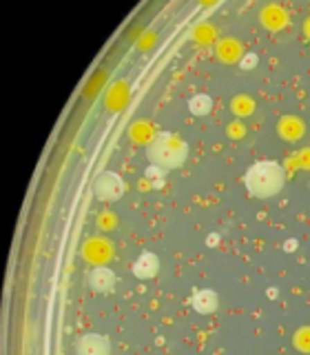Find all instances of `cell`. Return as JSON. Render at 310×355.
I'll return each mask as SVG.
<instances>
[{
    "instance_id": "3",
    "label": "cell",
    "mask_w": 310,
    "mask_h": 355,
    "mask_svg": "<svg viewBox=\"0 0 310 355\" xmlns=\"http://www.w3.org/2000/svg\"><path fill=\"white\" fill-rule=\"evenodd\" d=\"M127 184L125 178L116 171H100L93 180V196L100 202H118V200L125 196Z\"/></svg>"
},
{
    "instance_id": "7",
    "label": "cell",
    "mask_w": 310,
    "mask_h": 355,
    "mask_svg": "<svg viewBox=\"0 0 310 355\" xmlns=\"http://www.w3.org/2000/svg\"><path fill=\"white\" fill-rule=\"evenodd\" d=\"M191 306L199 315H210V313H215L219 306V295L213 291V288H199V291H195L191 297Z\"/></svg>"
},
{
    "instance_id": "12",
    "label": "cell",
    "mask_w": 310,
    "mask_h": 355,
    "mask_svg": "<svg viewBox=\"0 0 310 355\" xmlns=\"http://www.w3.org/2000/svg\"><path fill=\"white\" fill-rule=\"evenodd\" d=\"M206 242H208V244H217V242H219V236H208Z\"/></svg>"
},
{
    "instance_id": "13",
    "label": "cell",
    "mask_w": 310,
    "mask_h": 355,
    "mask_svg": "<svg viewBox=\"0 0 310 355\" xmlns=\"http://www.w3.org/2000/svg\"><path fill=\"white\" fill-rule=\"evenodd\" d=\"M268 297H277V288H268Z\"/></svg>"
},
{
    "instance_id": "6",
    "label": "cell",
    "mask_w": 310,
    "mask_h": 355,
    "mask_svg": "<svg viewBox=\"0 0 310 355\" xmlns=\"http://www.w3.org/2000/svg\"><path fill=\"white\" fill-rule=\"evenodd\" d=\"M131 271L138 280H153L160 271V258L153 251H144L138 255L136 262H133Z\"/></svg>"
},
{
    "instance_id": "9",
    "label": "cell",
    "mask_w": 310,
    "mask_h": 355,
    "mask_svg": "<svg viewBox=\"0 0 310 355\" xmlns=\"http://www.w3.org/2000/svg\"><path fill=\"white\" fill-rule=\"evenodd\" d=\"M144 175L149 178L155 189H162L164 187V178H166V169H162V166H155V164H149L147 171H144Z\"/></svg>"
},
{
    "instance_id": "8",
    "label": "cell",
    "mask_w": 310,
    "mask_h": 355,
    "mask_svg": "<svg viewBox=\"0 0 310 355\" xmlns=\"http://www.w3.org/2000/svg\"><path fill=\"white\" fill-rule=\"evenodd\" d=\"M210 109H213V98L208 94H195L188 98V111L193 116H208Z\"/></svg>"
},
{
    "instance_id": "4",
    "label": "cell",
    "mask_w": 310,
    "mask_h": 355,
    "mask_svg": "<svg viewBox=\"0 0 310 355\" xmlns=\"http://www.w3.org/2000/svg\"><path fill=\"white\" fill-rule=\"evenodd\" d=\"M113 347H111V340L102 333H82L80 338L75 340V355H111Z\"/></svg>"
},
{
    "instance_id": "11",
    "label": "cell",
    "mask_w": 310,
    "mask_h": 355,
    "mask_svg": "<svg viewBox=\"0 0 310 355\" xmlns=\"http://www.w3.org/2000/svg\"><path fill=\"white\" fill-rule=\"evenodd\" d=\"M295 249H297V240H295V238H291V240H286V242H284V251H286V253H293Z\"/></svg>"
},
{
    "instance_id": "2",
    "label": "cell",
    "mask_w": 310,
    "mask_h": 355,
    "mask_svg": "<svg viewBox=\"0 0 310 355\" xmlns=\"http://www.w3.org/2000/svg\"><path fill=\"white\" fill-rule=\"evenodd\" d=\"M147 158L151 164L166 171L180 169L188 158V144L173 131H160L147 144Z\"/></svg>"
},
{
    "instance_id": "1",
    "label": "cell",
    "mask_w": 310,
    "mask_h": 355,
    "mask_svg": "<svg viewBox=\"0 0 310 355\" xmlns=\"http://www.w3.org/2000/svg\"><path fill=\"white\" fill-rule=\"evenodd\" d=\"M286 184V171L275 160H257L244 173V187L253 198H275Z\"/></svg>"
},
{
    "instance_id": "10",
    "label": "cell",
    "mask_w": 310,
    "mask_h": 355,
    "mask_svg": "<svg viewBox=\"0 0 310 355\" xmlns=\"http://www.w3.org/2000/svg\"><path fill=\"white\" fill-rule=\"evenodd\" d=\"M257 64H259V55L255 53V51L244 53V55H241V60H239V67H241L244 71H250V69H255Z\"/></svg>"
},
{
    "instance_id": "5",
    "label": "cell",
    "mask_w": 310,
    "mask_h": 355,
    "mask_svg": "<svg viewBox=\"0 0 310 355\" xmlns=\"http://www.w3.org/2000/svg\"><path fill=\"white\" fill-rule=\"evenodd\" d=\"M118 275L109 269V266H93L86 275V284L93 293H109L116 288Z\"/></svg>"
}]
</instances>
